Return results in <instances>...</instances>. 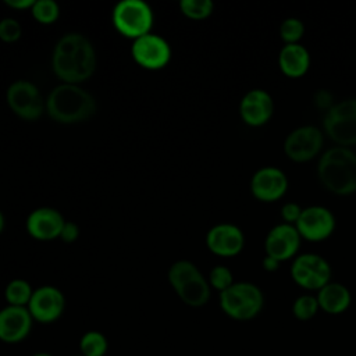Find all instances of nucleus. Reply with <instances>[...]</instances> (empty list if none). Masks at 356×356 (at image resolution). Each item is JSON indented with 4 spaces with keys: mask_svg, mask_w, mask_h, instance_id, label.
I'll return each mask as SVG.
<instances>
[{
    "mask_svg": "<svg viewBox=\"0 0 356 356\" xmlns=\"http://www.w3.org/2000/svg\"><path fill=\"white\" fill-rule=\"evenodd\" d=\"M96 51L92 42L79 32H68L58 39L51 56V68L63 83L78 85L96 70Z\"/></svg>",
    "mask_w": 356,
    "mask_h": 356,
    "instance_id": "f257e3e1",
    "label": "nucleus"
},
{
    "mask_svg": "<svg viewBox=\"0 0 356 356\" xmlns=\"http://www.w3.org/2000/svg\"><path fill=\"white\" fill-rule=\"evenodd\" d=\"M317 177L321 185L334 195L356 193V153L343 146L327 149L318 159Z\"/></svg>",
    "mask_w": 356,
    "mask_h": 356,
    "instance_id": "f03ea898",
    "label": "nucleus"
},
{
    "mask_svg": "<svg viewBox=\"0 0 356 356\" xmlns=\"http://www.w3.org/2000/svg\"><path fill=\"white\" fill-rule=\"evenodd\" d=\"M46 111L57 122L75 124L86 121L95 114L96 102L79 85L61 83L49 93Z\"/></svg>",
    "mask_w": 356,
    "mask_h": 356,
    "instance_id": "7ed1b4c3",
    "label": "nucleus"
},
{
    "mask_svg": "<svg viewBox=\"0 0 356 356\" xmlns=\"http://www.w3.org/2000/svg\"><path fill=\"white\" fill-rule=\"evenodd\" d=\"M167 278L178 298L191 307H202L210 299V284L200 270L189 260L171 264Z\"/></svg>",
    "mask_w": 356,
    "mask_h": 356,
    "instance_id": "20e7f679",
    "label": "nucleus"
},
{
    "mask_svg": "<svg viewBox=\"0 0 356 356\" xmlns=\"http://www.w3.org/2000/svg\"><path fill=\"white\" fill-rule=\"evenodd\" d=\"M264 295L253 282H234L220 292V307L231 318L248 321L254 318L263 309Z\"/></svg>",
    "mask_w": 356,
    "mask_h": 356,
    "instance_id": "39448f33",
    "label": "nucleus"
},
{
    "mask_svg": "<svg viewBox=\"0 0 356 356\" xmlns=\"http://www.w3.org/2000/svg\"><path fill=\"white\" fill-rule=\"evenodd\" d=\"M111 21L122 36L135 40L150 33L154 15L152 7L143 0H121L113 8Z\"/></svg>",
    "mask_w": 356,
    "mask_h": 356,
    "instance_id": "423d86ee",
    "label": "nucleus"
},
{
    "mask_svg": "<svg viewBox=\"0 0 356 356\" xmlns=\"http://www.w3.org/2000/svg\"><path fill=\"white\" fill-rule=\"evenodd\" d=\"M324 134L337 143V146L350 147L356 145V97H349L334 103L324 113Z\"/></svg>",
    "mask_w": 356,
    "mask_h": 356,
    "instance_id": "0eeeda50",
    "label": "nucleus"
},
{
    "mask_svg": "<svg viewBox=\"0 0 356 356\" xmlns=\"http://www.w3.org/2000/svg\"><path fill=\"white\" fill-rule=\"evenodd\" d=\"M291 277L305 289L320 291L331 281L332 270L323 256L317 253H302L292 261Z\"/></svg>",
    "mask_w": 356,
    "mask_h": 356,
    "instance_id": "6e6552de",
    "label": "nucleus"
},
{
    "mask_svg": "<svg viewBox=\"0 0 356 356\" xmlns=\"http://www.w3.org/2000/svg\"><path fill=\"white\" fill-rule=\"evenodd\" d=\"M6 100L14 114L28 121L39 118L46 110V100H43L38 86L25 79H18L8 86Z\"/></svg>",
    "mask_w": 356,
    "mask_h": 356,
    "instance_id": "1a4fd4ad",
    "label": "nucleus"
},
{
    "mask_svg": "<svg viewBox=\"0 0 356 356\" xmlns=\"http://www.w3.org/2000/svg\"><path fill=\"white\" fill-rule=\"evenodd\" d=\"M324 134L314 125H302L288 134L284 140L285 156L295 163L314 159L323 149Z\"/></svg>",
    "mask_w": 356,
    "mask_h": 356,
    "instance_id": "9d476101",
    "label": "nucleus"
},
{
    "mask_svg": "<svg viewBox=\"0 0 356 356\" xmlns=\"http://www.w3.org/2000/svg\"><path fill=\"white\" fill-rule=\"evenodd\" d=\"M131 54L138 65L154 71L170 63L171 47L164 38L150 32L132 42Z\"/></svg>",
    "mask_w": 356,
    "mask_h": 356,
    "instance_id": "9b49d317",
    "label": "nucleus"
},
{
    "mask_svg": "<svg viewBox=\"0 0 356 356\" xmlns=\"http://www.w3.org/2000/svg\"><path fill=\"white\" fill-rule=\"evenodd\" d=\"M335 216L324 206L303 207L295 227L300 238L310 242H320L330 238L335 231Z\"/></svg>",
    "mask_w": 356,
    "mask_h": 356,
    "instance_id": "f8f14e48",
    "label": "nucleus"
},
{
    "mask_svg": "<svg viewBox=\"0 0 356 356\" xmlns=\"http://www.w3.org/2000/svg\"><path fill=\"white\" fill-rule=\"evenodd\" d=\"M26 307L33 321L50 324L63 316L65 309V298L57 286L42 285L33 289L32 298Z\"/></svg>",
    "mask_w": 356,
    "mask_h": 356,
    "instance_id": "ddd939ff",
    "label": "nucleus"
},
{
    "mask_svg": "<svg viewBox=\"0 0 356 356\" xmlns=\"http://www.w3.org/2000/svg\"><path fill=\"white\" fill-rule=\"evenodd\" d=\"M288 185V177L282 170L274 165H266L252 175L250 192L257 200L273 203L286 193Z\"/></svg>",
    "mask_w": 356,
    "mask_h": 356,
    "instance_id": "4468645a",
    "label": "nucleus"
},
{
    "mask_svg": "<svg viewBox=\"0 0 356 356\" xmlns=\"http://www.w3.org/2000/svg\"><path fill=\"white\" fill-rule=\"evenodd\" d=\"M206 246L217 256L234 257L245 248V235L238 225L220 222L207 231Z\"/></svg>",
    "mask_w": 356,
    "mask_h": 356,
    "instance_id": "2eb2a0df",
    "label": "nucleus"
},
{
    "mask_svg": "<svg viewBox=\"0 0 356 356\" xmlns=\"http://www.w3.org/2000/svg\"><path fill=\"white\" fill-rule=\"evenodd\" d=\"M300 241L302 238L295 225L286 222L277 224L268 231L264 239V250L267 256L281 263L292 259L298 253Z\"/></svg>",
    "mask_w": 356,
    "mask_h": 356,
    "instance_id": "dca6fc26",
    "label": "nucleus"
},
{
    "mask_svg": "<svg viewBox=\"0 0 356 356\" xmlns=\"http://www.w3.org/2000/svg\"><path fill=\"white\" fill-rule=\"evenodd\" d=\"M274 113V100L264 89H250L239 103V115L249 127L266 125Z\"/></svg>",
    "mask_w": 356,
    "mask_h": 356,
    "instance_id": "f3484780",
    "label": "nucleus"
},
{
    "mask_svg": "<svg viewBox=\"0 0 356 356\" xmlns=\"http://www.w3.org/2000/svg\"><path fill=\"white\" fill-rule=\"evenodd\" d=\"M33 318L28 307L10 306L0 309V341L4 343L22 342L32 330Z\"/></svg>",
    "mask_w": 356,
    "mask_h": 356,
    "instance_id": "a211bd4d",
    "label": "nucleus"
},
{
    "mask_svg": "<svg viewBox=\"0 0 356 356\" xmlns=\"http://www.w3.org/2000/svg\"><path fill=\"white\" fill-rule=\"evenodd\" d=\"M67 220L53 207H38L26 217L28 234L39 241H50L60 236L63 225Z\"/></svg>",
    "mask_w": 356,
    "mask_h": 356,
    "instance_id": "6ab92c4d",
    "label": "nucleus"
},
{
    "mask_svg": "<svg viewBox=\"0 0 356 356\" xmlns=\"http://www.w3.org/2000/svg\"><path fill=\"white\" fill-rule=\"evenodd\" d=\"M278 65L284 75L289 78H300L309 71L310 54L300 43L284 44L278 54Z\"/></svg>",
    "mask_w": 356,
    "mask_h": 356,
    "instance_id": "aec40b11",
    "label": "nucleus"
},
{
    "mask_svg": "<svg viewBox=\"0 0 356 356\" xmlns=\"http://www.w3.org/2000/svg\"><path fill=\"white\" fill-rule=\"evenodd\" d=\"M317 302L321 310L328 314H341L350 306L352 296L349 289L339 282L330 281L317 291Z\"/></svg>",
    "mask_w": 356,
    "mask_h": 356,
    "instance_id": "412c9836",
    "label": "nucleus"
},
{
    "mask_svg": "<svg viewBox=\"0 0 356 356\" xmlns=\"http://www.w3.org/2000/svg\"><path fill=\"white\" fill-rule=\"evenodd\" d=\"M79 355L82 356H106L108 350L107 337L96 330L86 331L78 343Z\"/></svg>",
    "mask_w": 356,
    "mask_h": 356,
    "instance_id": "4be33fe9",
    "label": "nucleus"
},
{
    "mask_svg": "<svg viewBox=\"0 0 356 356\" xmlns=\"http://www.w3.org/2000/svg\"><path fill=\"white\" fill-rule=\"evenodd\" d=\"M32 293L33 289L31 284L22 278L11 280L4 289V298L10 306L26 307L32 298Z\"/></svg>",
    "mask_w": 356,
    "mask_h": 356,
    "instance_id": "5701e85b",
    "label": "nucleus"
},
{
    "mask_svg": "<svg viewBox=\"0 0 356 356\" xmlns=\"http://www.w3.org/2000/svg\"><path fill=\"white\" fill-rule=\"evenodd\" d=\"M31 13L39 24L50 25L58 19L60 7L54 0H35Z\"/></svg>",
    "mask_w": 356,
    "mask_h": 356,
    "instance_id": "b1692460",
    "label": "nucleus"
},
{
    "mask_svg": "<svg viewBox=\"0 0 356 356\" xmlns=\"http://www.w3.org/2000/svg\"><path fill=\"white\" fill-rule=\"evenodd\" d=\"M179 10L191 19H204L211 15L214 4L211 0H181Z\"/></svg>",
    "mask_w": 356,
    "mask_h": 356,
    "instance_id": "393cba45",
    "label": "nucleus"
},
{
    "mask_svg": "<svg viewBox=\"0 0 356 356\" xmlns=\"http://www.w3.org/2000/svg\"><path fill=\"white\" fill-rule=\"evenodd\" d=\"M320 306L317 298L313 295H300L292 305L293 316L300 321H307L316 316Z\"/></svg>",
    "mask_w": 356,
    "mask_h": 356,
    "instance_id": "a878e982",
    "label": "nucleus"
},
{
    "mask_svg": "<svg viewBox=\"0 0 356 356\" xmlns=\"http://www.w3.org/2000/svg\"><path fill=\"white\" fill-rule=\"evenodd\" d=\"M305 35V25L299 18H285L280 25V38L285 44L299 43Z\"/></svg>",
    "mask_w": 356,
    "mask_h": 356,
    "instance_id": "bb28decb",
    "label": "nucleus"
},
{
    "mask_svg": "<svg viewBox=\"0 0 356 356\" xmlns=\"http://www.w3.org/2000/svg\"><path fill=\"white\" fill-rule=\"evenodd\" d=\"M207 281L210 284V288H214L218 292H222L234 284V275L228 267L218 264L210 270Z\"/></svg>",
    "mask_w": 356,
    "mask_h": 356,
    "instance_id": "cd10ccee",
    "label": "nucleus"
},
{
    "mask_svg": "<svg viewBox=\"0 0 356 356\" xmlns=\"http://www.w3.org/2000/svg\"><path fill=\"white\" fill-rule=\"evenodd\" d=\"M22 35L21 24L11 17H6L0 19V40L4 43H14Z\"/></svg>",
    "mask_w": 356,
    "mask_h": 356,
    "instance_id": "c85d7f7f",
    "label": "nucleus"
},
{
    "mask_svg": "<svg viewBox=\"0 0 356 356\" xmlns=\"http://www.w3.org/2000/svg\"><path fill=\"white\" fill-rule=\"evenodd\" d=\"M303 207L295 202H288L285 203L282 207H281V218L284 220V222L286 224H292L295 225L296 221L299 220L300 217V213H302Z\"/></svg>",
    "mask_w": 356,
    "mask_h": 356,
    "instance_id": "c756f323",
    "label": "nucleus"
},
{
    "mask_svg": "<svg viewBox=\"0 0 356 356\" xmlns=\"http://www.w3.org/2000/svg\"><path fill=\"white\" fill-rule=\"evenodd\" d=\"M78 236H79V227L72 221H65L58 238H61L65 243H72L78 239Z\"/></svg>",
    "mask_w": 356,
    "mask_h": 356,
    "instance_id": "7c9ffc66",
    "label": "nucleus"
},
{
    "mask_svg": "<svg viewBox=\"0 0 356 356\" xmlns=\"http://www.w3.org/2000/svg\"><path fill=\"white\" fill-rule=\"evenodd\" d=\"M314 104H316L320 110H324V113L328 111V110L334 106L331 93L327 92L325 89L318 90V92L314 95Z\"/></svg>",
    "mask_w": 356,
    "mask_h": 356,
    "instance_id": "2f4dec72",
    "label": "nucleus"
},
{
    "mask_svg": "<svg viewBox=\"0 0 356 356\" xmlns=\"http://www.w3.org/2000/svg\"><path fill=\"white\" fill-rule=\"evenodd\" d=\"M35 0H4V4L15 8V10H26V8H32Z\"/></svg>",
    "mask_w": 356,
    "mask_h": 356,
    "instance_id": "473e14b6",
    "label": "nucleus"
},
{
    "mask_svg": "<svg viewBox=\"0 0 356 356\" xmlns=\"http://www.w3.org/2000/svg\"><path fill=\"white\" fill-rule=\"evenodd\" d=\"M280 261L278 260H275L274 257H270V256H264L263 257V260H261V266H263V268L266 270V271H268V273H274V271H277L278 268H280Z\"/></svg>",
    "mask_w": 356,
    "mask_h": 356,
    "instance_id": "72a5a7b5",
    "label": "nucleus"
},
{
    "mask_svg": "<svg viewBox=\"0 0 356 356\" xmlns=\"http://www.w3.org/2000/svg\"><path fill=\"white\" fill-rule=\"evenodd\" d=\"M4 225H6V220H4V216H3V213H1V210H0V234H1V231L4 229Z\"/></svg>",
    "mask_w": 356,
    "mask_h": 356,
    "instance_id": "f704fd0d",
    "label": "nucleus"
},
{
    "mask_svg": "<svg viewBox=\"0 0 356 356\" xmlns=\"http://www.w3.org/2000/svg\"><path fill=\"white\" fill-rule=\"evenodd\" d=\"M32 356H53V355L49 353V352H36V353H33Z\"/></svg>",
    "mask_w": 356,
    "mask_h": 356,
    "instance_id": "c9c22d12",
    "label": "nucleus"
},
{
    "mask_svg": "<svg viewBox=\"0 0 356 356\" xmlns=\"http://www.w3.org/2000/svg\"><path fill=\"white\" fill-rule=\"evenodd\" d=\"M74 356H82V355H74Z\"/></svg>",
    "mask_w": 356,
    "mask_h": 356,
    "instance_id": "e433bc0d",
    "label": "nucleus"
}]
</instances>
